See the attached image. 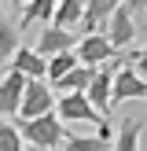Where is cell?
<instances>
[{
    "label": "cell",
    "mask_w": 147,
    "mask_h": 151,
    "mask_svg": "<svg viewBox=\"0 0 147 151\" xmlns=\"http://www.w3.org/2000/svg\"><path fill=\"white\" fill-rule=\"evenodd\" d=\"M136 29H140V26H136V15H132L129 7H118V11L107 19V29H103V33H107V41L114 44L118 52H125V44H132Z\"/></svg>",
    "instance_id": "ba28073f"
},
{
    "label": "cell",
    "mask_w": 147,
    "mask_h": 151,
    "mask_svg": "<svg viewBox=\"0 0 147 151\" xmlns=\"http://www.w3.org/2000/svg\"><path fill=\"white\" fill-rule=\"evenodd\" d=\"M55 7H59V0H29L22 7V29L37 26V22H51L55 19Z\"/></svg>",
    "instance_id": "9a60e30c"
},
{
    "label": "cell",
    "mask_w": 147,
    "mask_h": 151,
    "mask_svg": "<svg viewBox=\"0 0 147 151\" xmlns=\"http://www.w3.org/2000/svg\"><path fill=\"white\" fill-rule=\"evenodd\" d=\"M55 114L63 118V125H99V122H107V118L88 103L85 92H63L55 100Z\"/></svg>",
    "instance_id": "7a4b0ae2"
},
{
    "label": "cell",
    "mask_w": 147,
    "mask_h": 151,
    "mask_svg": "<svg viewBox=\"0 0 147 151\" xmlns=\"http://www.w3.org/2000/svg\"><path fill=\"white\" fill-rule=\"evenodd\" d=\"M121 7H129L132 15H140V11H147V0H121Z\"/></svg>",
    "instance_id": "ffe728a7"
},
{
    "label": "cell",
    "mask_w": 147,
    "mask_h": 151,
    "mask_svg": "<svg viewBox=\"0 0 147 151\" xmlns=\"http://www.w3.org/2000/svg\"><path fill=\"white\" fill-rule=\"evenodd\" d=\"M55 111V96H51V85L44 78H29L26 81V92H22V107L19 118H41Z\"/></svg>",
    "instance_id": "277c9868"
},
{
    "label": "cell",
    "mask_w": 147,
    "mask_h": 151,
    "mask_svg": "<svg viewBox=\"0 0 147 151\" xmlns=\"http://www.w3.org/2000/svg\"><path fill=\"white\" fill-rule=\"evenodd\" d=\"M143 29H147V22H143Z\"/></svg>",
    "instance_id": "7402d4cb"
},
{
    "label": "cell",
    "mask_w": 147,
    "mask_h": 151,
    "mask_svg": "<svg viewBox=\"0 0 147 151\" xmlns=\"http://www.w3.org/2000/svg\"><path fill=\"white\" fill-rule=\"evenodd\" d=\"M0 151H22L19 129H15V125H7V122H0Z\"/></svg>",
    "instance_id": "ac0fdd59"
},
{
    "label": "cell",
    "mask_w": 147,
    "mask_h": 151,
    "mask_svg": "<svg viewBox=\"0 0 147 151\" xmlns=\"http://www.w3.org/2000/svg\"><path fill=\"white\" fill-rule=\"evenodd\" d=\"M74 52H77V63H85V66H99V63H107V59L121 55V52L107 41V33H103V29L85 33V37L77 41V48H74Z\"/></svg>",
    "instance_id": "8992f818"
},
{
    "label": "cell",
    "mask_w": 147,
    "mask_h": 151,
    "mask_svg": "<svg viewBox=\"0 0 147 151\" xmlns=\"http://www.w3.org/2000/svg\"><path fill=\"white\" fill-rule=\"evenodd\" d=\"M110 144H114V129H110L107 122H99L92 137H77V133L66 137L63 140V151H114Z\"/></svg>",
    "instance_id": "30bf717a"
},
{
    "label": "cell",
    "mask_w": 147,
    "mask_h": 151,
    "mask_svg": "<svg viewBox=\"0 0 147 151\" xmlns=\"http://www.w3.org/2000/svg\"><path fill=\"white\" fill-rule=\"evenodd\" d=\"M74 66H77V52H59V55H51L48 59V85H55L59 78H66V74L74 70Z\"/></svg>",
    "instance_id": "2e32d148"
},
{
    "label": "cell",
    "mask_w": 147,
    "mask_h": 151,
    "mask_svg": "<svg viewBox=\"0 0 147 151\" xmlns=\"http://www.w3.org/2000/svg\"><path fill=\"white\" fill-rule=\"evenodd\" d=\"M70 48H77V41H74V29H63V26H44L41 29V37H37V52H41L44 59H51V55H59V52H70Z\"/></svg>",
    "instance_id": "9c48e42d"
},
{
    "label": "cell",
    "mask_w": 147,
    "mask_h": 151,
    "mask_svg": "<svg viewBox=\"0 0 147 151\" xmlns=\"http://www.w3.org/2000/svg\"><path fill=\"white\" fill-rule=\"evenodd\" d=\"M129 100H147V81L140 78V74L129 66V59H125V63L118 66V74H114L110 107H118V103H129Z\"/></svg>",
    "instance_id": "5b68a950"
},
{
    "label": "cell",
    "mask_w": 147,
    "mask_h": 151,
    "mask_svg": "<svg viewBox=\"0 0 147 151\" xmlns=\"http://www.w3.org/2000/svg\"><path fill=\"white\" fill-rule=\"evenodd\" d=\"M121 63H125L121 55H114V59H107V63H99V66H96V74H92V85H88V92H85L88 103H92L103 118L114 111V107H110V88H114V74H118V66H121Z\"/></svg>",
    "instance_id": "3957f363"
},
{
    "label": "cell",
    "mask_w": 147,
    "mask_h": 151,
    "mask_svg": "<svg viewBox=\"0 0 147 151\" xmlns=\"http://www.w3.org/2000/svg\"><path fill=\"white\" fill-rule=\"evenodd\" d=\"M11 4H15V7H26V4H29V0H11Z\"/></svg>",
    "instance_id": "44dd1931"
},
{
    "label": "cell",
    "mask_w": 147,
    "mask_h": 151,
    "mask_svg": "<svg viewBox=\"0 0 147 151\" xmlns=\"http://www.w3.org/2000/svg\"><path fill=\"white\" fill-rule=\"evenodd\" d=\"M129 66H132V70H136L140 78L147 81V48H140V52H132V55H129Z\"/></svg>",
    "instance_id": "d6986e66"
},
{
    "label": "cell",
    "mask_w": 147,
    "mask_h": 151,
    "mask_svg": "<svg viewBox=\"0 0 147 151\" xmlns=\"http://www.w3.org/2000/svg\"><path fill=\"white\" fill-rule=\"evenodd\" d=\"M15 48H19V29H15L11 19L0 15V59H11Z\"/></svg>",
    "instance_id": "e0dca14e"
},
{
    "label": "cell",
    "mask_w": 147,
    "mask_h": 151,
    "mask_svg": "<svg viewBox=\"0 0 147 151\" xmlns=\"http://www.w3.org/2000/svg\"><path fill=\"white\" fill-rule=\"evenodd\" d=\"M81 19H85V0H59V7H55V19H51V26L74 29V26H81Z\"/></svg>",
    "instance_id": "5bb4252c"
},
{
    "label": "cell",
    "mask_w": 147,
    "mask_h": 151,
    "mask_svg": "<svg viewBox=\"0 0 147 151\" xmlns=\"http://www.w3.org/2000/svg\"><path fill=\"white\" fill-rule=\"evenodd\" d=\"M26 74L19 70H7L0 78V118H19V107H22V92H26Z\"/></svg>",
    "instance_id": "52a82bcc"
},
{
    "label": "cell",
    "mask_w": 147,
    "mask_h": 151,
    "mask_svg": "<svg viewBox=\"0 0 147 151\" xmlns=\"http://www.w3.org/2000/svg\"><path fill=\"white\" fill-rule=\"evenodd\" d=\"M92 74H96V66H85V63H77L66 78H59L55 81V88L59 92H88V85H92Z\"/></svg>",
    "instance_id": "4fadbf2b"
},
{
    "label": "cell",
    "mask_w": 147,
    "mask_h": 151,
    "mask_svg": "<svg viewBox=\"0 0 147 151\" xmlns=\"http://www.w3.org/2000/svg\"><path fill=\"white\" fill-rule=\"evenodd\" d=\"M15 129H19L22 140H29L37 151H55L70 133H66L63 118L51 111V114H41V118H15Z\"/></svg>",
    "instance_id": "6da1fadb"
},
{
    "label": "cell",
    "mask_w": 147,
    "mask_h": 151,
    "mask_svg": "<svg viewBox=\"0 0 147 151\" xmlns=\"http://www.w3.org/2000/svg\"><path fill=\"white\" fill-rule=\"evenodd\" d=\"M143 129H147V122H140V118H121V125L114 133V151H140V133Z\"/></svg>",
    "instance_id": "7c38bea8"
},
{
    "label": "cell",
    "mask_w": 147,
    "mask_h": 151,
    "mask_svg": "<svg viewBox=\"0 0 147 151\" xmlns=\"http://www.w3.org/2000/svg\"><path fill=\"white\" fill-rule=\"evenodd\" d=\"M11 70H19V74H26V78H44L48 81V59L41 55L37 48H15V55H11Z\"/></svg>",
    "instance_id": "8fae6325"
}]
</instances>
